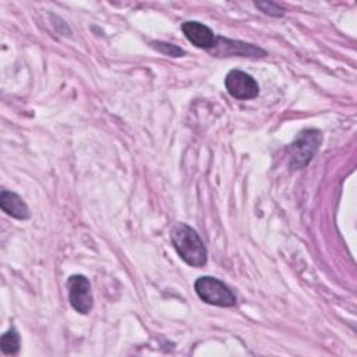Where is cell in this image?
<instances>
[{
    "mask_svg": "<svg viewBox=\"0 0 357 357\" xmlns=\"http://www.w3.org/2000/svg\"><path fill=\"white\" fill-rule=\"evenodd\" d=\"M170 240L180 258L195 268L206 264V248L199 234L185 223H176L170 230Z\"/></svg>",
    "mask_w": 357,
    "mask_h": 357,
    "instance_id": "obj_1",
    "label": "cell"
},
{
    "mask_svg": "<svg viewBox=\"0 0 357 357\" xmlns=\"http://www.w3.org/2000/svg\"><path fill=\"white\" fill-rule=\"evenodd\" d=\"M322 139L324 135L317 128H305L298 132L296 139L287 146L290 169L298 170L305 167L318 152Z\"/></svg>",
    "mask_w": 357,
    "mask_h": 357,
    "instance_id": "obj_2",
    "label": "cell"
},
{
    "mask_svg": "<svg viewBox=\"0 0 357 357\" xmlns=\"http://www.w3.org/2000/svg\"><path fill=\"white\" fill-rule=\"evenodd\" d=\"M198 297L211 305L233 307L236 304L234 293L222 280L212 276H201L194 283Z\"/></svg>",
    "mask_w": 357,
    "mask_h": 357,
    "instance_id": "obj_3",
    "label": "cell"
},
{
    "mask_svg": "<svg viewBox=\"0 0 357 357\" xmlns=\"http://www.w3.org/2000/svg\"><path fill=\"white\" fill-rule=\"evenodd\" d=\"M68 301L71 307L85 315L92 310L93 296L91 290V283L84 275H73L67 279Z\"/></svg>",
    "mask_w": 357,
    "mask_h": 357,
    "instance_id": "obj_4",
    "label": "cell"
},
{
    "mask_svg": "<svg viewBox=\"0 0 357 357\" xmlns=\"http://www.w3.org/2000/svg\"><path fill=\"white\" fill-rule=\"evenodd\" d=\"M225 86L230 96L240 100L254 99L259 93V86L257 81L247 73L241 70H231L225 78Z\"/></svg>",
    "mask_w": 357,
    "mask_h": 357,
    "instance_id": "obj_5",
    "label": "cell"
},
{
    "mask_svg": "<svg viewBox=\"0 0 357 357\" xmlns=\"http://www.w3.org/2000/svg\"><path fill=\"white\" fill-rule=\"evenodd\" d=\"M211 52H212V54L220 56V57H229V56L264 57V56H266V52L258 46H254L251 43H244L240 40H231V39L222 38V36L216 38V43L211 49Z\"/></svg>",
    "mask_w": 357,
    "mask_h": 357,
    "instance_id": "obj_6",
    "label": "cell"
},
{
    "mask_svg": "<svg viewBox=\"0 0 357 357\" xmlns=\"http://www.w3.org/2000/svg\"><path fill=\"white\" fill-rule=\"evenodd\" d=\"M181 31L185 38L195 46L205 50H211L216 43V35L213 31L202 22L198 21H185L181 25Z\"/></svg>",
    "mask_w": 357,
    "mask_h": 357,
    "instance_id": "obj_7",
    "label": "cell"
},
{
    "mask_svg": "<svg viewBox=\"0 0 357 357\" xmlns=\"http://www.w3.org/2000/svg\"><path fill=\"white\" fill-rule=\"evenodd\" d=\"M0 208L11 218H15L20 220H25L31 216V212L26 204L24 202V199L13 191L3 190L0 192Z\"/></svg>",
    "mask_w": 357,
    "mask_h": 357,
    "instance_id": "obj_8",
    "label": "cell"
},
{
    "mask_svg": "<svg viewBox=\"0 0 357 357\" xmlns=\"http://www.w3.org/2000/svg\"><path fill=\"white\" fill-rule=\"evenodd\" d=\"M0 349L6 356H14L20 351V335L14 328L1 335Z\"/></svg>",
    "mask_w": 357,
    "mask_h": 357,
    "instance_id": "obj_9",
    "label": "cell"
},
{
    "mask_svg": "<svg viewBox=\"0 0 357 357\" xmlns=\"http://www.w3.org/2000/svg\"><path fill=\"white\" fill-rule=\"evenodd\" d=\"M151 46L158 50L159 53H163V54H167L170 57H180V56H184V50L173 43H167V42H151Z\"/></svg>",
    "mask_w": 357,
    "mask_h": 357,
    "instance_id": "obj_10",
    "label": "cell"
},
{
    "mask_svg": "<svg viewBox=\"0 0 357 357\" xmlns=\"http://www.w3.org/2000/svg\"><path fill=\"white\" fill-rule=\"evenodd\" d=\"M255 7L259 8L264 14H268L271 17H282L284 14V10L272 1H257Z\"/></svg>",
    "mask_w": 357,
    "mask_h": 357,
    "instance_id": "obj_11",
    "label": "cell"
}]
</instances>
